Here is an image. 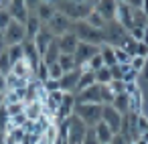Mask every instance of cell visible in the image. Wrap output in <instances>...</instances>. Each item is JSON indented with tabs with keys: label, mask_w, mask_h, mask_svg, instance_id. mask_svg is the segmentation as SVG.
<instances>
[{
	"label": "cell",
	"mask_w": 148,
	"mask_h": 144,
	"mask_svg": "<svg viewBox=\"0 0 148 144\" xmlns=\"http://www.w3.org/2000/svg\"><path fill=\"white\" fill-rule=\"evenodd\" d=\"M93 6L95 2H67V0H63L61 4H57V10L63 12L71 23H77V21H85L91 12H93Z\"/></svg>",
	"instance_id": "1"
},
{
	"label": "cell",
	"mask_w": 148,
	"mask_h": 144,
	"mask_svg": "<svg viewBox=\"0 0 148 144\" xmlns=\"http://www.w3.org/2000/svg\"><path fill=\"white\" fill-rule=\"evenodd\" d=\"M71 31L77 35V39H79L81 43H89V45H95V47H101V45L106 43V39H103V31L89 27L85 21H77V23H73Z\"/></svg>",
	"instance_id": "2"
},
{
	"label": "cell",
	"mask_w": 148,
	"mask_h": 144,
	"mask_svg": "<svg viewBox=\"0 0 148 144\" xmlns=\"http://www.w3.org/2000/svg\"><path fill=\"white\" fill-rule=\"evenodd\" d=\"M101 110H103V104H75L73 114L87 128H95V124L101 122Z\"/></svg>",
	"instance_id": "3"
},
{
	"label": "cell",
	"mask_w": 148,
	"mask_h": 144,
	"mask_svg": "<svg viewBox=\"0 0 148 144\" xmlns=\"http://www.w3.org/2000/svg\"><path fill=\"white\" fill-rule=\"evenodd\" d=\"M128 37H130V33H128L118 21L106 23V27H103V39H106L108 45H112V47H122Z\"/></svg>",
	"instance_id": "4"
},
{
	"label": "cell",
	"mask_w": 148,
	"mask_h": 144,
	"mask_svg": "<svg viewBox=\"0 0 148 144\" xmlns=\"http://www.w3.org/2000/svg\"><path fill=\"white\" fill-rule=\"evenodd\" d=\"M87 126L73 114L71 118H69V128H67V136H65V144H83V140H85V134H87Z\"/></svg>",
	"instance_id": "5"
},
{
	"label": "cell",
	"mask_w": 148,
	"mask_h": 144,
	"mask_svg": "<svg viewBox=\"0 0 148 144\" xmlns=\"http://www.w3.org/2000/svg\"><path fill=\"white\" fill-rule=\"evenodd\" d=\"M2 41H4L6 47L25 43V41H27V29H25V25H23V23H16V21H10V25L4 29Z\"/></svg>",
	"instance_id": "6"
},
{
	"label": "cell",
	"mask_w": 148,
	"mask_h": 144,
	"mask_svg": "<svg viewBox=\"0 0 148 144\" xmlns=\"http://www.w3.org/2000/svg\"><path fill=\"white\" fill-rule=\"evenodd\" d=\"M45 27H47V29L51 31V35L57 39V37H61V35L69 33V31H71V27H73V23H71L63 12H59V10H57V12H55V16H53Z\"/></svg>",
	"instance_id": "7"
},
{
	"label": "cell",
	"mask_w": 148,
	"mask_h": 144,
	"mask_svg": "<svg viewBox=\"0 0 148 144\" xmlns=\"http://www.w3.org/2000/svg\"><path fill=\"white\" fill-rule=\"evenodd\" d=\"M101 122H106V124L112 128V132L118 134L120 128H122V114H120L112 104H106L103 110H101Z\"/></svg>",
	"instance_id": "8"
},
{
	"label": "cell",
	"mask_w": 148,
	"mask_h": 144,
	"mask_svg": "<svg viewBox=\"0 0 148 144\" xmlns=\"http://www.w3.org/2000/svg\"><path fill=\"white\" fill-rule=\"evenodd\" d=\"M93 10H95V12H97L106 23H110V21H116L118 2H116V0H95Z\"/></svg>",
	"instance_id": "9"
},
{
	"label": "cell",
	"mask_w": 148,
	"mask_h": 144,
	"mask_svg": "<svg viewBox=\"0 0 148 144\" xmlns=\"http://www.w3.org/2000/svg\"><path fill=\"white\" fill-rule=\"evenodd\" d=\"M97 53H99V47H95V45H89V43H81V41H79V45H77V51L73 53L77 67H83V65H87V61H89L93 55H97Z\"/></svg>",
	"instance_id": "10"
},
{
	"label": "cell",
	"mask_w": 148,
	"mask_h": 144,
	"mask_svg": "<svg viewBox=\"0 0 148 144\" xmlns=\"http://www.w3.org/2000/svg\"><path fill=\"white\" fill-rule=\"evenodd\" d=\"M55 41H57L59 51H61L63 55H73V53L77 51V45H79V39H77V35H75L73 31H69V33L57 37Z\"/></svg>",
	"instance_id": "11"
},
{
	"label": "cell",
	"mask_w": 148,
	"mask_h": 144,
	"mask_svg": "<svg viewBox=\"0 0 148 144\" xmlns=\"http://www.w3.org/2000/svg\"><path fill=\"white\" fill-rule=\"evenodd\" d=\"M6 10H8V14H10V19L12 21H16V23H27V19H29V8H27V4H25V0H10L8 2V6H6Z\"/></svg>",
	"instance_id": "12"
},
{
	"label": "cell",
	"mask_w": 148,
	"mask_h": 144,
	"mask_svg": "<svg viewBox=\"0 0 148 144\" xmlns=\"http://www.w3.org/2000/svg\"><path fill=\"white\" fill-rule=\"evenodd\" d=\"M79 75H81V69H73V71H67L61 79H59V85H61V91L65 93H77V81H79Z\"/></svg>",
	"instance_id": "13"
},
{
	"label": "cell",
	"mask_w": 148,
	"mask_h": 144,
	"mask_svg": "<svg viewBox=\"0 0 148 144\" xmlns=\"http://www.w3.org/2000/svg\"><path fill=\"white\" fill-rule=\"evenodd\" d=\"M75 104H101L99 99V85H91L87 89H81L75 93Z\"/></svg>",
	"instance_id": "14"
},
{
	"label": "cell",
	"mask_w": 148,
	"mask_h": 144,
	"mask_svg": "<svg viewBox=\"0 0 148 144\" xmlns=\"http://www.w3.org/2000/svg\"><path fill=\"white\" fill-rule=\"evenodd\" d=\"M53 41H55V37H53V35H51V31L43 25V27H41V31L37 33V37H35V41H33V43H35V47H37L39 55L43 57V55H45V51L49 49V45H51Z\"/></svg>",
	"instance_id": "15"
},
{
	"label": "cell",
	"mask_w": 148,
	"mask_h": 144,
	"mask_svg": "<svg viewBox=\"0 0 148 144\" xmlns=\"http://www.w3.org/2000/svg\"><path fill=\"white\" fill-rule=\"evenodd\" d=\"M23 47H25V59H27V63L31 65V69H33V73H35L37 67L41 65V55H39V51H37V47H35L33 41H25Z\"/></svg>",
	"instance_id": "16"
},
{
	"label": "cell",
	"mask_w": 148,
	"mask_h": 144,
	"mask_svg": "<svg viewBox=\"0 0 148 144\" xmlns=\"http://www.w3.org/2000/svg\"><path fill=\"white\" fill-rule=\"evenodd\" d=\"M10 73H12L14 77H21V79H27V81H31V79H35V73H33V69H31V65L27 63V59H21V61H16V63H12V69H10Z\"/></svg>",
	"instance_id": "17"
},
{
	"label": "cell",
	"mask_w": 148,
	"mask_h": 144,
	"mask_svg": "<svg viewBox=\"0 0 148 144\" xmlns=\"http://www.w3.org/2000/svg\"><path fill=\"white\" fill-rule=\"evenodd\" d=\"M116 21L126 29V31H130L132 27H134V21H132V8L124 2V4H118V12H116Z\"/></svg>",
	"instance_id": "18"
},
{
	"label": "cell",
	"mask_w": 148,
	"mask_h": 144,
	"mask_svg": "<svg viewBox=\"0 0 148 144\" xmlns=\"http://www.w3.org/2000/svg\"><path fill=\"white\" fill-rule=\"evenodd\" d=\"M130 112L136 116L144 114V91H142V87H138L136 91L130 93Z\"/></svg>",
	"instance_id": "19"
},
{
	"label": "cell",
	"mask_w": 148,
	"mask_h": 144,
	"mask_svg": "<svg viewBox=\"0 0 148 144\" xmlns=\"http://www.w3.org/2000/svg\"><path fill=\"white\" fill-rule=\"evenodd\" d=\"M41 27H43V23L37 19L35 12H31L29 19H27V23H25V29H27V41H35L37 33L41 31Z\"/></svg>",
	"instance_id": "20"
},
{
	"label": "cell",
	"mask_w": 148,
	"mask_h": 144,
	"mask_svg": "<svg viewBox=\"0 0 148 144\" xmlns=\"http://www.w3.org/2000/svg\"><path fill=\"white\" fill-rule=\"evenodd\" d=\"M79 69H81V75H79V81H77V91H81V89H87V87L95 85V71L87 69L85 65H83V67H79Z\"/></svg>",
	"instance_id": "21"
},
{
	"label": "cell",
	"mask_w": 148,
	"mask_h": 144,
	"mask_svg": "<svg viewBox=\"0 0 148 144\" xmlns=\"http://www.w3.org/2000/svg\"><path fill=\"white\" fill-rule=\"evenodd\" d=\"M55 12H57V6H53V4H47V2H41L39 4V8L35 10V14H37V19L43 23V25H47L53 16H55Z\"/></svg>",
	"instance_id": "22"
},
{
	"label": "cell",
	"mask_w": 148,
	"mask_h": 144,
	"mask_svg": "<svg viewBox=\"0 0 148 144\" xmlns=\"http://www.w3.org/2000/svg\"><path fill=\"white\" fill-rule=\"evenodd\" d=\"M93 130H95V136H97V142H99V144H110V142H112L114 132H112V128H110L106 122H97Z\"/></svg>",
	"instance_id": "23"
},
{
	"label": "cell",
	"mask_w": 148,
	"mask_h": 144,
	"mask_svg": "<svg viewBox=\"0 0 148 144\" xmlns=\"http://www.w3.org/2000/svg\"><path fill=\"white\" fill-rule=\"evenodd\" d=\"M59 55H61V51H59V45H57V41H53L51 45H49V49L45 51V55L41 57V61L49 67V65H53V63H57V59H59Z\"/></svg>",
	"instance_id": "24"
},
{
	"label": "cell",
	"mask_w": 148,
	"mask_h": 144,
	"mask_svg": "<svg viewBox=\"0 0 148 144\" xmlns=\"http://www.w3.org/2000/svg\"><path fill=\"white\" fill-rule=\"evenodd\" d=\"M25 116L27 120L35 122L43 116V104L41 101H31V104H25Z\"/></svg>",
	"instance_id": "25"
},
{
	"label": "cell",
	"mask_w": 148,
	"mask_h": 144,
	"mask_svg": "<svg viewBox=\"0 0 148 144\" xmlns=\"http://www.w3.org/2000/svg\"><path fill=\"white\" fill-rule=\"evenodd\" d=\"M99 55H101L106 67H114V65H116V55H114V47H112V45L103 43V45L99 47Z\"/></svg>",
	"instance_id": "26"
},
{
	"label": "cell",
	"mask_w": 148,
	"mask_h": 144,
	"mask_svg": "<svg viewBox=\"0 0 148 144\" xmlns=\"http://www.w3.org/2000/svg\"><path fill=\"white\" fill-rule=\"evenodd\" d=\"M112 106H114L122 116L128 114V112H130V95H128V93H120V95H116L114 101H112Z\"/></svg>",
	"instance_id": "27"
},
{
	"label": "cell",
	"mask_w": 148,
	"mask_h": 144,
	"mask_svg": "<svg viewBox=\"0 0 148 144\" xmlns=\"http://www.w3.org/2000/svg\"><path fill=\"white\" fill-rule=\"evenodd\" d=\"M6 53H8V57H10V61H12V63H16V61H21V59H25V47H23V43L6 47Z\"/></svg>",
	"instance_id": "28"
},
{
	"label": "cell",
	"mask_w": 148,
	"mask_h": 144,
	"mask_svg": "<svg viewBox=\"0 0 148 144\" xmlns=\"http://www.w3.org/2000/svg\"><path fill=\"white\" fill-rule=\"evenodd\" d=\"M57 63L61 65V69L67 73V71H73V69H77V63H75V57L73 55H59V59H57Z\"/></svg>",
	"instance_id": "29"
},
{
	"label": "cell",
	"mask_w": 148,
	"mask_h": 144,
	"mask_svg": "<svg viewBox=\"0 0 148 144\" xmlns=\"http://www.w3.org/2000/svg\"><path fill=\"white\" fill-rule=\"evenodd\" d=\"M29 85L27 79H21V77H14L12 73L6 75V89H25Z\"/></svg>",
	"instance_id": "30"
},
{
	"label": "cell",
	"mask_w": 148,
	"mask_h": 144,
	"mask_svg": "<svg viewBox=\"0 0 148 144\" xmlns=\"http://www.w3.org/2000/svg\"><path fill=\"white\" fill-rule=\"evenodd\" d=\"M110 81H112L110 67H101L99 71H95V83L97 85H110Z\"/></svg>",
	"instance_id": "31"
},
{
	"label": "cell",
	"mask_w": 148,
	"mask_h": 144,
	"mask_svg": "<svg viewBox=\"0 0 148 144\" xmlns=\"http://www.w3.org/2000/svg\"><path fill=\"white\" fill-rule=\"evenodd\" d=\"M27 122H29V120H27V116H25V112H23V114H16V116H10L6 128H25ZM4 132H6V130H4Z\"/></svg>",
	"instance_id": "32"
},
{
	"label": "cell",
	"mask_w": 148,
	"mask_h": 144,
	"mask_svg": "<svg viewBox=\"0 0 148 144\" xmlns=\"http://www.w3.org/2000/svg\"><path fill=\"white\" fill-rule=\"evenodd\" d=\"M132 21H134V27H146L148 25V16L144 14L142 8H132Z\"/></svg>",
	"instance_id": "33"
},
{
	"label": "cell",
	"mask_w": 148,
	"mask_h": 144,
	"mask_svg": "<svg viewBox=\"0 0 148 144\" xmlns=\"http://www.w3.org/2000/svg\"><path fill=\"white\" fill-rule=\"evenodd\" d=\"M10 69H12V61H10V57H8L6 49H4V51H0V73H2V75H8Z\"/></svg>",
	"instance_id": "34"
},
{
	"label": "cell",
	"mask_w": 148,
	"mask_h": 144,
	"mask_svg": "<svg viewBox=\"0 0 148 144\" xmlns=\"http://www.w3.org/2000/svg\"><path fill=\"white\" fill-rule=\"evenodd\" d=\"M85 23H87L89 27H93V29H99V31H103V27H106V21H103V19H101L95 10H93V12L85 19Z\"/></svg>",
	"instance_id": "35"
},
{
	"label": "cell",
	"mask_w": 148,
	"mask_h": 144,
	"mask_svg": "<svg viewBox=\"0 0 148 144\" xmlns=\"http://www.w3.org/2000/svg\"><path fill=\"white\" fill-rule=\"evenodd\" d=\"M114 97H116V93L110 89V85H99V99H101L103 106H106V104H112Z\"/></svg>",
	"instance_id": "36"
},
{
	"label": "cell",
	"mask_w": 148,
	"mask_h": 144,
	"mask_svg": "<svg viewBox=\"0 0 148 144\" xmlns=\"http://www.w3.org/2000/svg\"><path fill=\"white\" fill-rule=\"evenodd\" d=\"M144 65H146V57H140V55H136V57H132L130 59V67L140 75L142 71H144Z\"/></svg>",
	"instance_id": "37"
},
{
	"label": "cell",
	"mask_w": 148,
	"mask_h": 144,
	"mask_svg": "<svg viewBox=\"0 0 148 144\" xmlns=\"http://www.w3.org/2000/svg\"><path fill=\"white\" fill-rule=\"evenodd\" d=\"M85 67H87V69H91V71H99V69H101V67H106V65H103L101 55L97 53V55H93V57L87 61V65H85Z\"/></svg>",
	"instance_id": "38"
},
{
	"label": "cell",
	"mask_w": 148,
	"mask_h": 144,
	"mask_svg": "<svg viewBox=\"0 0 148 144\" xmlns=\"http://www.w3.org/2000/svg\"><path fill=\"white\" fill-rule=\"evenodd\" d=\"M35 79L37 81H41V83H45L47 79H49V67L41 61V65L37 67V71H35Z\"/></svg>",
	"instance_id": "39"
},
{
	"label": "cell",
	"mask_w": 148,
	"mask_h": 144,
	"mask_svg": "<svg viewBox=\"0 0 148 144\" xmlns=\"http://www.w3.org/2000/svg\"><path fill=\"white\" fill-rule=\"evenodd\" d=\"M114 55H116V63H120V65H124V63H130V55L122 49V47H114Z\"/></svg>",
	"instance_id": "40"
},
{
	"label": "cell",
	"mask_w": 148,
	"mask_h": 144,
	"mask_svg": "<svg viewBox=\"0 0 148 144\" xmlns=\"http://www.w3.org/2000/svg\"><path fill=\"white\" fill-rule=\"evenodd\" d=\"M63 75H65V71L61 69V65H59V63H53V65H49V79H55V81H59Z\"/></svg>",
	"instance_id": "41"
},
{
	"label": "cell",
	"mask_w": 148,
	"mask_h": 144,
	"mask_svg": "<svg viewBox=\"0 0 148 144\" xmlns=\"http://www.w3.org/2000/svg\"><path fill=\"white\" fill-rule=\"evenodd\" d=\"M110 89H112L116 95L126 93V83H124L122 79H112V81H110Z\"/></svg>",
	"instance_id": "42"
},
{
	"label": "cell",
	"mask_w": 148,
	"mask_h": 144,
	"mask_svg": "<svg viewBox=\"0 0 148 144\" xmlns=\"http://www.w3.org/2000/svg\"><path fill=\"white\" fill-rule=\"evenodd\" d=\"M136 128H138V136L144 134V132H148V116H146V114H140V116H138Z\"/></svg>",
	"instance_id": "43"
},
{
	"label": "cell",
	"mask_w": 148,
	"mask_h": 144,
	"mask_svg": "<svg viewBox=\"0 0 148 144\" xmlns=\"http://www.w3.org/2000/svg\"><path fill=\"white\" fill-rule=\"evenodd\" d=\"M4 108H6V112H8V118L25 112V104H10V106H4Z\"/></svg>",
	"instance_id": "44"
},
{
	"label": "cell",
	"mask_w": 148,
	"mask_h": 144,
	"mask_svg": "<svg viewBox=\"0 0 148 144\" xmlns=\"http://www.w3.org/2000/svg\"><path fill=\"white\" fill-rule=\"evenodd\" d=\"M43 87H45V91H47V93H51V91H57V89H61L59 81H55V79H47V81L43 83Z\"/></svg>",
	"instance_id": "45"
},
{
	"label": "cell",
	"mask_w": 148,
	"mask_h": 144,
	"mask_svg": "<svg viewBox=\"0 0 148 144\" xmlns=\"http://www.w3.org/2000/svg\"><path fill=\"white\" fill-rule=\"evenodd\" d=\"M83 144H99V142H97V136H95V130H93V128H89V130H87Z\"/></svg>",
	"instance_id": "46"
},
{
	"label": "cell",
	"mask_w": 148,
	"mask_h": 144,
	"mask_svg": "<svg viewBox=\"0 0 148 144\" xmlns=\"http://www.w3.org/2000/svg\"><path fill=\"white\" fill-rule=\"evenodd\" d=\"M25 4H27L29 12H35L39 8V4H41V0H25Z\"/></svg>",
	"instance_id": "47"
},
{
	"label": "cell",
	"mask_w": 148,
	"mask_h": 144,
	"mask_svg": "<svg viewBox=\"0 0 148 144\" xmlns=\"http://www.w3.org/2000/svg\"><path fill=\"white\" fill-rule=\"evenodd\" d=\"M110 144H130L124 136H120V134H114V138H112V142Z\"/></svg>",
	"instance_id": "48"
},
{
	"label": "cell",
	"mask_w": 148,
	"mask_h": 144,
	"mask_svg": "<svg viewBox=\"0 0 148 144\" xmlns=\"http://www.w3.org/2000/svg\"><path fill=\"white\" fill-rule=\"evenodd\" d=\"M142 2H144V0H126V4L130 8H142Z\"/></svg>",
	"instance_id": "49"
},
{
	"label": "cell",
	"mask_w": 148,
	"mask_h": 144,
	"mask_svg": "<svg viewBox=\"0 0 148 144\" xmlns=\"http://www.w3.org/2000/svg\"><path fill=\"white\" fill-rule=\"evenodd\" d=\"M142 43H144V45L148 47V25L144 27V37H142Z\"/></svg>",
	"instance_id": "50"
},
{
	"label": "cell",
	"mask_w": 148,
	"mask_h": 144,
	"mask_svg": "<svg viewBox=\"0 0 148 144\" xmlns=\"http://www.w3.org/2000/svg\"><path fill=\"white\" fill-rule=\"evenodd\" d=\"M41 2H47V4H53V6H57V4H61L63 0H41Z\"/></svg>",
	"instance_id": "51"
},
{
	"label": "cell",
	"mask_w": 148,
	"mask_h": 144,
	"mask_svg": "<svg viewBox=\"0 0 148 144\" xmlns=\"http://www.w3.org/2000/svg\"><path fill=\"white\" fill-rule=\"evenodd\" d=\"M142 10H144V14L148 16V0H144V2H142Z\"/></svg>",
	"instance_id": "52"
},
{
	"label": "cell",
	"mask_w": 148,
	"mask_h": 144,
	"mask_svg": "<svg viewBox=\"0 0 148 144\" xmlns=\"http://www.w3.org/2000/svg\"><path fill=\"white\" fill-rule=\"evenodd\" d=\"M67 2H77V4H81V2H95V0H67Z\"/></svg>",
	"instance_id": "53"
},
{
	"label": "cell",
	"mask_w": 148,
	"mask_h": 144,
	"mask_svg": "<svg viewBox=\"0 0 148 144\" xmlns=\"http://www.w3.org/2000/svg\"><path fill=\"white\" fill-rule=\"evenodd\" d=\"M134 144H148V142H144V140H140V138H138V140H136Z\"/></svg>",
	"instance_id": "54"
},
{
	"label": "cell",
	"mask_w": 148,
	"mask_h": 144,
	"mask_svg": "<svg viewBox=\"0 0 148 144\" xmlns=\"http://www.w3.org/2000/svg\"><path fill=\"white\" fill-rule=\"evenodd\" d=\"M116 2H118V4H124V2H126V0H116Z\"/></svg>",
	"instance_id": "55"
},
{
	"label": "cell",
	"mask_w": 148,
	"mask_h": 144,
	"mask_svg": "<svg viewBox=\"0 0 148 144\" xmlns=\"http://www.w3.org/2000/svg\"><path fill=\"white\" fill-rule=\"evenodd\" d=\"M63 144H65V142H63Z\"/></svg>",
	"instance_id": "56"
}]
</instances>
